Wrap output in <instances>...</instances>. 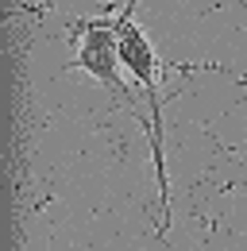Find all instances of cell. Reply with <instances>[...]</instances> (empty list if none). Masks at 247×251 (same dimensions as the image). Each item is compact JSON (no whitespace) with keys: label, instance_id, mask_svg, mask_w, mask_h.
Here are the masks:
<instances>
[{"label":"cell","instance_id":"1","mask_svg":"<svg viewBox=\"0 0 247 251\" xmlns=\"http://www.w3.org/2000/svg\"><path fill=\"white\" fill-rule=\"evenodd\" d=\"M135 8L139 0H127L116 16L120 27V58L124 70L135 77V85L143 89L147 104V143H151V162H154V182H158V213H162V232L170 228V178H166V135H162V62L158 50L151 47L147 31L135 24Z\"/></svg>","mask_w":247,"mask_h":251},{"label":"cell","instance_id":"2","mask_svg":"<svg viewBox=\"0 0 247 251\" xmlns=\"http://www.w3.org/2000/svg\"><path fill=\"white\" fill-rule=\"evenodd\" d=\"M77 54L74 62H66V70L89 74L97 85H104L108 93L116 97V104H127V112L139 116V124L147 120V112L135 104V97L124 81V58H120V27L116 20H77Z\"/></svg>","mask_w":247,"mask_h":251}]
</instances>
